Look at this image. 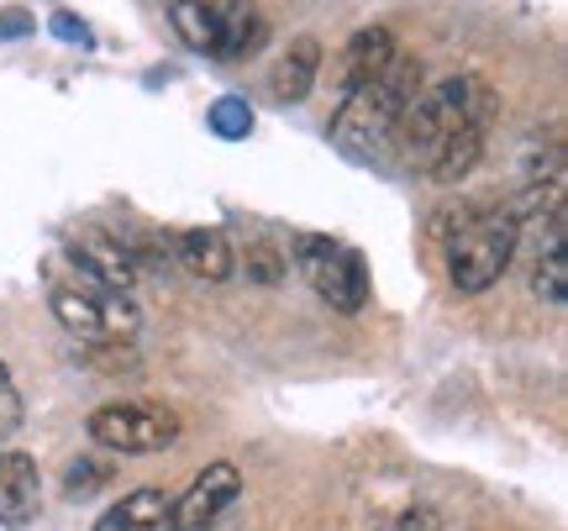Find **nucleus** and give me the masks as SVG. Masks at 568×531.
I'll return each instance as SVG.
<instances>
[{"instance_id":"obj_1","label":"nucleus","mask_w":568,"mask_h":531,"mask_svg":"<svg viewBox=\"0 0 568 531\" xmlns=\"http://www.w3.org/2000/svg\"><path fill=\"white\" fill-rule=\"evenodd\" d=\"M422 95V59L416 53H389V63L368 84H358L347 101H337L332 116V137L347 153H374L379 143L395 137V126L406 116V105Z\"/></svg>"},{"instance_id":"obj_2","label":"nucleus","mask_w":568,"mask_h":531,"mask_svg":"<svg viewBox=\"0 0 568 531\" xmlns=\"http://www.w3.org/2000/svg\"><path fill=\"white\" fill-rule=\"evenodd\" d=\"M489 122H495V90L479 74H458V80H443V84H432V90H422L406 105L395 137L406 143L410 164L426 169L443 153L447 137H458L464 126H489Z\"/></svg>"},{"instance_id":"obj_3","label":"nucleus","mask_w":568,"mask_h":531,"mask_svg":"<svg viewBox=\"0 0 568 531\" xmlns=\"http://www.w3.org/2000/svg\"><path fill=\"white\" fill-rule=\"evenodd\" d=\"M69 268V264H63ZM48 306L59 316V327H69L80 343H101V348H116V343H132L142 327L138 306L126 300L122 289H105L95 279H84L80 268L63 279L48 268Z\"/></svg>"},{"instance_id":"obj_4","label":"nucleus","mask_w":568,"mask_h":531,"mask_svg":"<svg viewBox=\"0 0 568 531\" xmlns=\"http://www.w3.org/2000/svg\"><path fill=\"white\" fill-rule=\"evenodd\" d=\"M169 21H174V32L190 53L226 63L258 53L268 38V21L253 0H174Z\"/></svg>"},{"instance_id":"obj_5","label":"nucleus","mask_w":568,"mask_h":531,"mask_svg":"<svg viewBox=\"0 0 568 531\" xmlns=\"http://www.w3.org/2000/svg\"><path fill=\"white\" fill-rule=\"evenodd\" d=\"M521 243V216L516 211H489V216H468L464 232H453L447 243V279L458 295H485L489 285L506 279L510 258Z\"/></svg>"},{"instance_id":"obj_6","label":"nucleus","mask_w":568,"mask_h":531,"mask_svg":"<svg viewBox=\"0 0 568 531\" xmlns=\"http://www.w3.org/2000/svg\"><path fill=\"white\" fill-rule=\"evenodd\" d=\"M290 253H295L301 279L316 289L332 310L358 316V310L368 306V264L358 247L337 243V237H322V232H295Z\"/></svg>"},{"instance_id":"obj_7","label":"nucleus","mask_w":568,"mask_h":531,"mask_svg":"<svg viewBox=\"0 0 568 531\" xmlns=\"http://www.w3.org/2000/svg\"><path fill=\"white\" fill-rule=\"evenodd\" d=\"M90 437L111 452L142 458V452H163L180 442V416L169 406H153V400H116V406H101L90 416Z\"/></svg>"},{"instance_id":"obj_8","label":"nucleus","mask_w":568,"mask_h":531,"mask_svg":"<svg viewBox=\"0 0 568 531\" xmlns=\"http://www.w3.org/2000/svg\"><path fill=\"white\" fill-rule=\"evenodd\" d=\"M243 494L237 463H205L180 500H169V531H211Z\"/></svg>"},{"instance_id":"obj_9","label":"nucleus","mask_w":568,"mask_h":531,"mask_svg":"<svg viewBox=\"0 0 568 531\" xmlns=\"http://www.w3.org/2000/svg\"><path fill=\"white\" fill-rule=\"evenodd\" d=\"M63 247H69V258H63V264L80 268L84 279H95V285H105V289H122V295L138 285V264H132V253L122 247L116 232H95V226H84V232H74Z\"/></svg>"},{"instance_id":"obj_10","label":"nucleus","mask_w":568,"mask_h":531,"mask_svg":"<svg viewBox=\"0 0 568 531\" xmlns=\"http://www.w3.org/2000/svg\"><path fill=\"white\" fill-rule=\"evenodd\" d=\"M169 253H174V264L184 274H195L205 285H226L237 274V247H232L222 226H184V232L169 237Z\"/></svg>"},{"instance_id":"obj_11","label":"nucleus","mask_w":568,"mask_h":531,"mask_svg":"<svg viewBox=\"0 0 568 531\" xmlns=\"http://www.w3.org/2000/svg\"><path fill=\"white\" fill-rule=\"evenodd\" d=\"M389 53H395V32H389V27H358V32L343 42V53L332 59V95L347 101L358 84H368L385 69Z\"/></svg>"},{"instance_id":"obj_12","label":"nucleus","mask_w":568,"mask_h":531,"mask_svg":"<svg viewBox=\"0 0 568 531\" xmlns=\"http://www.w3.org/2000/svg\"><path fill=\"white\" fill-rule=\"evenodd\" d=\"M42 506V484H38V463L27 452H6L0 458V527L21 531Z\"/></svg>"},{"instance_id":"obj_13","label":"nucleus","mask_w":568,"mask_h":531,"mask_svg":"<svg viewBox=\"0 0 568 531\" xmlns=\"http://www.w3.org/2000/svg\"><path fill=\"white\" fill-rule=\"evenodd\" d=\"M316 74H322V42L316 38H295L290 42V53L280 59V69H274V101L284 105H301L305 95H311V84H316Z\"/></svg>"},{"instance_id":"obj_14","label":"nucleus","mask_w":568,"mask_h":531,"mask_svg":"<svg viewBox=\"0 0 568 531\" xmlns=\"http://www.w3.org/2000/svg\"><path fill=\"white\" fill-rule=\"evenodd\" d=\"M169 527V494L163 490H132L95 521V531H163Z\"/></svg>"},{"instance_id":"obj_15","label":"nucleus","mask_w":568,"mask_h":531,"mask_svg":"<svg viewBox=\"0 0 568 531\" xmlns=\"http://www.w3.org/2000/svg\"><path fill=\"white\" fill-rule=\"evenodd\" d=\"M485 132H489V126H464L458 137H447L443 153H437V159L426 164V174H432L437 184H458V180H468V174H474V164L485 159Z\"/></svg>"},{"instance_id":"obj_16","label":"nucleus","mask_w":568,"mask_h":531,"mask_svg":"<svg viewBox=\"0 0 568 531\" xmlns=\"http://www.w3.org/2000/svg\"><path fill=\"white\" fill-rule=\"evenodd\" d=\"M531 295H537L542 306H552V310L568 306V253L564 247L537 253V268H531Z\"/></svg>"},{"instance_id":"obj_17","label":"nucleus","mask_w":568,"mask_h":531,"mask_svg":"<svg viewBox=\"0 0 568 531\" xmlns=\"http://www.w3.org/2000/svg\"><path fill=\"white\" fill-rule=\"evenodd\" d=\"M211 132L222 137V143H243L247 132H253V105L243 101V95H222V101L211 105Z\"/></svg>"},{"instance_id":"obj_18","label":"nucleus","mask_w":568,"mask_h":531,"mask_svg":"<svg viewBox=\"0 0 568 531\" xmlns=\"http://www.w3.org/2000/svg\"><path fill=\"white\" fill-rule=\"evenodd\" d=\"M237 268H243L253 285H280L284 268H290V258H284V253H280L274 243H264V237H258V243H247V247H243Z\"/></svg>"},{"instance_id":"obj_19","label":"nucleus","mask_w":568,"mask_h":531,"mask_svg":"<svg viewBox=\"0 0 568 531\" xmlns=\"http://www.w3.org/2000/svg\"><path fill=\"white\" fill-rule=\"evenodd\" d=\"M111 479V469L105 463H95V458H80V463H69V479H63V490L74 494V500H84V494H95Z\"/></svg>"},{"instance_id":"obj_20","label":"nucleus","mask_w":568,"mask_h":531,"mask_svg":"<svg viewBox=\"0 0 568 531\" xmlns=\"http://www.w3.org/2000/svg\"><path fill=\"white\" fill-rule=\"evenodd\" d=\"M17 427H21V395L11 385V368L0 364V442L17 437Z\"/></svg>"},{"instance_id":"obj_21","label":"nucleus","mask_w":568,"mask_h":531,"mask_svg":"<svg viewBox=\"0 0 568 531\" xmlns=\"http://www.w3.org/2000/svg\"><path fill=\"white\" fill-rule=\"evenodd\" d=\"M379 531H443V515L432 511V506H410V511L379 521Z\"/></svg>"},{"instance_id":"obj_22","label":"nucleus","mask_w":568,"mask_h":531,"mask_svg":"<svg viewBox=\"0 0 568 531\" xmlns=\"http://www.w3.org/2000/svg\"><path fill=\"white\" fill-rule=\"evenodd\" d=\"M38 32V17L21 11V6H6L0 11V42H17V38H32Z\"/></svg>"},{"instance_id":"obj_23","label":"nucleus","mask_w":568,"mask_h":531,"mask_svg":"<svg viewBox=\"0 0 568 531\" xmlns=\"http://www.w3.org/2000/svg\"><path fill=\"white\" fill-rule=\"evenodd\" d=\"M48 27H53V38H63V42H80V48H90V27H84L80 17H74V11H53V17H48Z\"/></svg>"}]
</instances>
